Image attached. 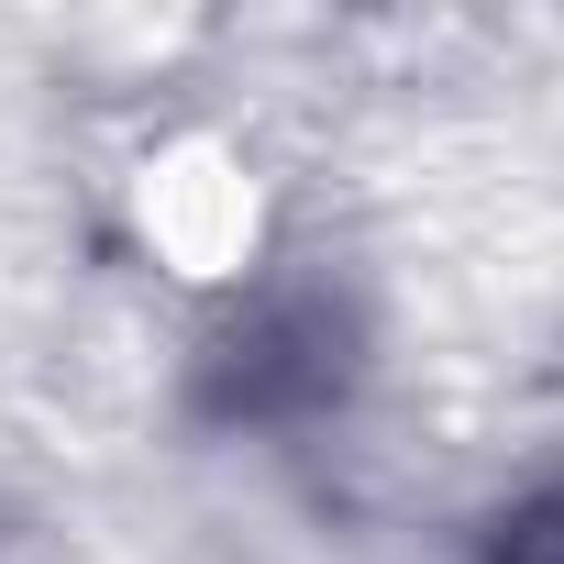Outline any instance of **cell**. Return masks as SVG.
Returning a JSON list of instances; mask_svg holds the SVG:
<instances>
[{
	"mask_svg": "<svg viewBox=\"0 0 564 564\" xmlns=\"http://www.w3.org/2000/svg\"><path fill=\"white\" fill-rule=\"evenodd\" d=\"M333 344H344V333H333L322 300L254 311L243 344H232V410H243V421H289V410L333 399V388H344V355H333Z\"/></svg>",
	"mask_w": 564,
	"mask_h": 564,
	"instance_id": "cell-1",
	"label": "cell"
},
{
	"mask_svg": "<svg viewBox=\"0 0 564 564\" xmlns=\"http://www.w3.org/2000/svg\"><path fill=\"white\" fill-rule=\"evenodd\" d=\"M487 564H564V476L487 520Z\"/></svg>",
	"mask_w": 564,
	"mask_h": 564,
	"instance_id": "cell-2",
	"label": "cell"
}]
</instances>
